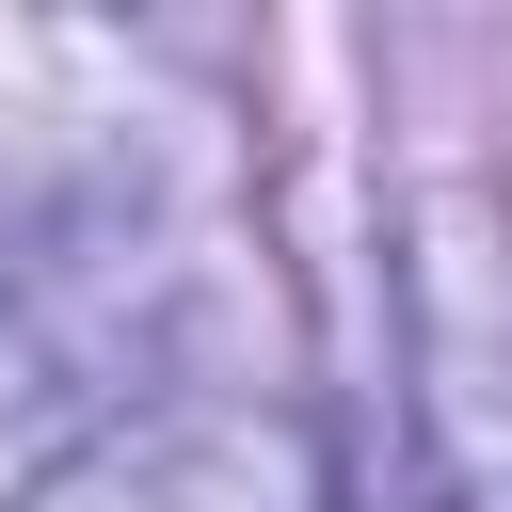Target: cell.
Here are the masks:
<instances>
[{
	"mask_svg": "<svg viewBox=\"0 0 512 512\" xmlns=\"http://www.w3.org/2000/svg\"><path fill=\"white\" fill-rule=\"evenodd\" d=\"M400 368L448 512H512V192L416 176L400 192Z\"/></svg>",
	"mask_w": 512,
	"mask_h": 512,
	"instance_id": "obj_1",
	"label": "cell"
},
{
	"mask_svg": "<svg viewBox=\"0 0 512 512\" xmlns=\"http://www.w3.org/2000/svg\"><path fill=\"white\" fill-rule=\"evenodd\" d=\"M16 512H320V480H304V432L272 416H144L64 448Z\"/></svg>",
	"mask_w": 512,
	"mask_h": 512,
	"instance_id": "obj_2",
	"label": "cell"
}]
</instances>
